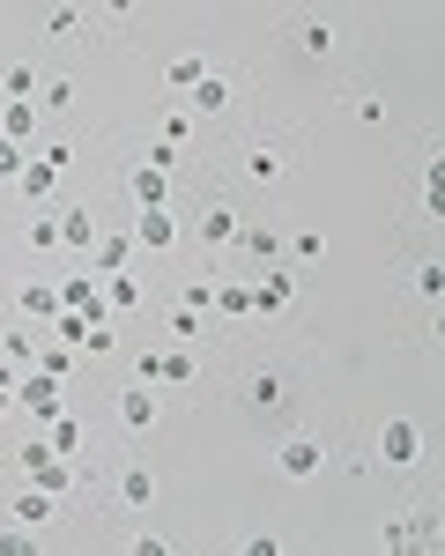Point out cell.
Wrapping results in <instances>:
<instances>
[{
  "label": "cell",
  "instance_id": "cell-1",
  "mask_svg": "<svg viewBox=\"0 0 445 556\" xmlns=\"http://www.w3.org/2000/svg\"><path fill=\"white\" fill-rule=\"evenodd\" d=\"M230 401H238L253 424L290 430V424H297V408L312 401V364H297V356H267V364H253V371H238Z\"/></svg>",
  "mask_w": 445,
  "mask_h": 556
},
{
  "label": "cell",
  "instance_id": "cell-2",
  "mask_svg": "<svg viewBox=\"0 0 445 556\" xmlns=\"http://www.w3.org/2000/svg\"><path fill=\"white\" fill-rule=\"evenodd\" d=\"M297 156H305V134L297 127H275V134H253L238 156H230V172H238V186H282V178L297 172Z\"/></svg>",
  "mask_w": 445,
  "mask_h": 556
},
{
  "label": "cell",
  "instance_id": "cell-3",
  "mask_svg": "<svg viewBox=\"0 0 445 556\" xmlns=\"http://www.w3.org/2000/svg\"><path fill=\"white\" fill-rule=\"evenodd\" d=\"M134 379H141V386H171L164 401H186V393H201V386H208V356H201V342L141 349V356H134Z\"/></svg>",
  "mask_w": 445,
  "mask_h": 556
},
{
  "label": "cell",
  "instance_id": "cell-4",
  "mask_svg": "<svg viewBox=\"0 0 445 556\" xmlns=\"http://www.w3.org/2000/svg\"><path fill=\"white\" fill-rule=\"evenodd\" d=\"M267 468H275V482H297V490H305V482H319V475L334 468V438L312 430V424H290L275 438V460H267Z\"/></svg>",
  "mask_w": 445,
  "mask_h": 556
},
{
  "label": "cell",
  "instance_id": "cell-5",
  "mask_svg": "<svg viewBox=\"0 0 445 556\" xmlns=\"http://www.w3.org/2000/svg\"><path fill=\"white\" fill-rule=\"evenodd\" d=\"M238 238H245V215H238V201H230L223 186H208V193L193 201V253L208 260V275H216L223 253H238Z\"/></svg>",
  "mask_w": 445,
  "mask_h": 556
},
{
  "label": "cell",
  "instance_id": "cell-6",
  "mask_svg": "<svg viewBox=\"0 0 445 556\" xmlns=\"http://www.w3.org/2000/svg\"><path fill=\"white\" fill-rule=\"evenodd\" d=\"M104 497H112V505H119V513H156V505H164V475L149 468V460H141V453H104Z\"/></svg>",
  "mask_w": 445,
  "mask_h": 556
},
{
  "label": "cell",
  "instance_id": "cell-7",
  "mask_svg": "<svg viewBox=\"0 0 445 556\" xmlns=\"http://www.w3.org/2000/svg\"><path fill=\"white\" fill-rule=\"evenodd\" d=\"M245 97H253V75L245 67H208L201 89L186 97V112L193 119H223V112H245Z\"/></svg>",
  "mask_w": 445,
  "mask_h": 556
},
{
  "label": "cell",
  "instance_id": "cell-8",
  "mask_svg": "<svg viewBox=\"0 0 445 556\" xmlns=\"http://www.w3.org/2000/svg\"><path fill=\"white\" fill-rule=\"evenodd\" d=\"M371 468L416 475V468H423V424H416V416H386L379 438H371Z\"/></svg>",
  "mask_w": 445,
  "mask_h": 556
},
{
  "label": "cell",
  "instance_id": "cell-9",
  "mask_svg": "<svg viewBox=\"0 0 445 556\" xmlns=\"http://www.w3.org/2000/svg\"><path fill=\"white\" fill-rule=\"evenodd\" d=\"M171 416V401L156 393V386H141V379H127L119 393H112V424L119 430H134V438H149V430Z\"/></svg>",
  "mask_w": 445,
  "mask_h": 556
},
{
  "label": "cell",
  "instance_id": "cell-10",
  "mask_svg": "<svg viewBox=\"0 0 445 556\" xmlns=\"http://www.w3.org/2000/svg\"><path fill=\"white\" fill-rule=\"evenodd\" d=\"M0 513L23 519V527H38V534H60V497H52V490H38V482L8 490V497H0Z\"/></svg>",
  "mask_w": 445,
  "mask_h": 556
},
{
  "label": "cell",
  "instance_id": "cell-11",
  "mask_svg": "<svg viewBox=\"0 0 445 556\" xmlns=\"http://www.w3.org/2000/svg\"><path fill=\"white\" fill-rule=\"evenodd\" d=\"M394 290H400L408 304H423V312H431V304H438V290H445V260H438V253H416V260L394 275Z\"/></svg>",
  "mask_w": 445,
  "mask_h": 556
},
{
  "label": "cell",
  "instance_id": "cell-12",
  "mask_svg": "<svg viewBox=\"0 0 445 556\" xmlns=\"http://www.w3.org/2000/svg\"><path fill=\"white\" fill-rule=\"evenodd\" d=\"M379 549H394V556H408V549H431V519L416 513V505H394V513L379 519Z\"/></svg>",
  "mask_w": 445,
  "mask_h": 556
},
{
  "label": "cell",
  "instance_id": "cell-13",
  "mask_svg": "<svg viewBox=\"0 0 445 556\" xmlns=\"http://www.w3.org/2000/svg\"><path fill=\"white\" fill-rule=\"evenodd\" d=\"M60 386H67V379H52V371H38V379H15V408L30 416V430H44L60 408H67V401H60Z\"/></svg>",
  "mask_w": 445,
  "mask_h": 556
},
{
  "label": "cell",
  "instance_id": "cell-14",
  "mask_svg": "<svg viewBox=\"0 0 445 556\" xmlns=\"http://www.w3.org/2000/svg\"><path fill=\"white\" fill-rule=\"evenodd\" d=\"M97 238H104L97 201H60V253H89Z\"/></svg>",
  "mask_w": 445,
  "mask_h": 556
},
{
  "label": "cell",
  "instance_id": "cell-15",
  "mask_svg": "<svg viewBox=\"0 0 445 556\" xmlns=\"http://www.w3.org/2000/svg\"><path fill=\"white\" fill-rule=\"evenodd\" d=\"M290 45H297V60H334L342 52V23L334 15H305V23H290Z\"/></svg>",
  "mask_w": 445,
  "mask_h": 556
},
{
  "label": "cell",
  "instance_id": "cell-16",
  "mask_svg": "<svg viewBox=\"0 0 445 556\" xmlns=\"http://www.w3.org/2000/svg\"><path fill=\"white\" fill-rule=\"evenodd\" d=\"M97 298H104L112 319H134V312H149V304H156L149 290H141V275H134V267H127V275H97Z\"/></svg>",
  "mask_w": 445,
  "mask_h": 556
},
{
  "label": "cell",
  "instance_id": "cell-17",
  "mask_svg": "<svg viewBox=\"0 0 445 556\" xmlns=\"http://www.w3.org/2000/svg\"><path fill=\"white\" fill-rule=\"evenodd\" d=\"M134 253H141V245H134V230H127V223H104V238L89 245V267H97V275H127Z\"/></svg>",
  "mask_w": 445,
  "mask_h": 556
},
{
  "label": "cell",
  "instance_id": "cell-18",
  "mask_svg": "<svg viewBox=\"0 0 445 556\" xmlns=\"http://www.w3.org/2000/svg\"><path fill=\"white\" fill-rule=\"evenodd\" d=\"M334 112H349V119H364V127H386V89H371V83H342L334 89Z\"/></svg>",
  "mask_w": 445,
  "mask_h": 556
},
{
  "label": "cell",
  "instance_id": "cell-19",
  "mask_svg": "<svg viewBox=\"0 0 445 556\" xmlns=\"http://www.w3.org/2000/svg\"><path fill=\"white\" fill-rule=\"evenodd\" d=\"M208 67H216V52H208V45H186V52H178L171 67H164V89H171L178 104H186V97L201 89V75H208Z\"/></svg>",
  "mask_w": 445,
  "mask_h": 556
},
{
  "label": "cell",
  "instance_id": "cell-20",
  "mask_svg": "<svg viewBox=\"0 0 445 556\" xmlns=\"http://www.w3.org/2000/svg\"><path fill=\"white\" fill-rule=\"evenodd\" d=\"M127 230H134V245H141V253H171V245H178V215L171 208H141Z\"/></svg>",
  "mask_w": 445,
  "mask_h": 556
},
{
  "label": "cell",
  "instance_id": "cell-21",
  "mask_svg": "<svg viewBox=\"0 0 445 556\" xmlns=\"http://www.w3.org/2000/svg\"><path fill=\"white\" fill-rule=\"evenodd\" d=\"M297 298H305V275H282V267H267L260 290H253V312H290Z\"/></svg>",
  "mask_w": 445,
  "mask_h": 556
},
{
  "label": "cell",
  "instance_id": "cell-22",
  "mask_svg": "<svg viewBox=\"0 0 445 556\" xmlns=\"http://www.w3.org/2000/svg\"><path fill=\"white\" fill-rule=\"evenodd\" d=\"M23 253L60 260V208H30L23 215Z\"/></svg>",
  "mask_w": 445,
  "mask_h": 556
},
{
  "label": "cell",
  "instance_id": "cell-23",
  "mask_svg": "<svg viewBox=\"0 0 445 556\" xmlns=\"http://www.w3.org/2000/svg\"><path fill=\"white\" fill-rule=\"evenodd\" d=\"M44 75L30 67V60H0V104H38Z\"/></svg>",
  "mask_w": 445,
  "mask_h": 556
},
{
  "label": "cell",
  "instance_id": "cell-24",
  "mask_svg": "<svg viewBox=\"0 0 445 556\" xmlns=\"http://www.w3.org/2000/svg\"><path fill=\"white\" fill-rule=\"evenodd\" d=\"M15 193H23V201H30V208H52V201H60V172H52V164H38V156H30V164H23V178H15Z\"/></svg>",
  "mask_w": 445,
  "mask_h": 556
},
{
  "label": "cell",
  "instance_id": "cell-25",
  "mask_svg": "<svg viewBox=\"0 0 445 556\" xmlns=\"http://www.w3.org/2000/svg\"><path fill=\"white\" fill-rule=\"evenodd\" d=\"M15 312H23V319H60V290L38 282V275H23V282H15Z\"/></svg>",
  "mask_w": 445,
  "mask_h": 556
},
{
  "label": "cell",
  "instance_id": "cell-26",
  "mask_svg": "<svg viewBox=\"0 0 445 556\" xmlns=\"http://www.w3.org/2000/svg\"><path fill=\"white\" fill-rule=\"evenodd\" d=\"M193 134H201V119H193L186 104H171V112H156V141H164V149H178V156H193Z\"/></svg>",
  "mask_w": 445,
  "mask_h": 556
},
{
  "label": "cell",
  "instance_id": "cell-27",
  "mask_svg": "<svg viewBox=\"0 0 445 556\" xmlns=\"http://www.w3.org/2000/svg\"><path fill=\"white\" fill-rule=\"evenodd\" d=\"M30 156H38V164H52L60 178H67V172H82V141H75V134H60V127L44 134V141L30 149Z\"/></svg>",
  "mask_w": 445,
  "mask_h": 556
},
{
  "label": "cell",
  "instance_id": "cell-28",
  "mask_svg": "<svg viewBox=\"0 0 445 556\" xmlns=\"http://www.w3.org/2000/svg\"><path fill=\"white\" fill-rule=\"evenodd\" d=\"M75 97H82V89H75V75H44L38 112H44V119H67V112H75Z\"/></svg>",
  "mask_w": 445,
  "mask_h": 556
},
{
  "label": "cell",
  "instance_id": "cell-29",
  "mask_svg": "<svg viewBox=\"0 0 445 556\" xmlns=\"http://www.w3.org/2000/svg\"><path fill=\"white\" fill-rule=\"evenodd\" d=\"M156 319H164V334H171V342H201V312H193V304L164 298V304H156Z\"/></svg>",
  "mask_w": 445,
  "mask_h": 556
},
{
  "label": "cell",
  "instance_id": "cell-30",
  "mask_svg": "<svg viewBox=\"0 0 445 556\" xmlns=\"http://www.w3.org/2000/svg\"><path fill=\"white\" fill-rule=\"evenodd\" d=\"M171 186H178V178H164V172H141V164L127 172V193L141 201V208H164V201H171Z\"/></svg>",
  "mask_w": 445,
  "mask_h": 556
},
{
  "label": "cell",
  "instance_id": "cell-31",
  "mask_svg": "<svg viewBox=\"0 0 445 556\" xmlns=\"http://www.w3.org/2000/svg\"><path fill=\"white\" fill-rule=\"evenodd\" d=\"M238 253H245V260H282V253H290V238H282V230H267V223H245Z\"/></svg>",
  "mask_w": 445,
  "mask_h": 556
},
{
  "label": "cell",
  "instance_id": "cell-32",
  "mask_svg": "<svg viewBox=\"0 0 445 556\" xmlns=\"http://www.w3.org/2000/svg\"><path fill=\"white\" fill-rule=\"evenodd\" d=\"M208 312H223V319H253V282L216 275V304H208Z\"/></svg>",
  "mask_w": 445,
  "mask_h": 556
},
{
  "label": "cell",
  "instance_id": "cell-33",
  "mask_svg": "<svg viewBox=\"0 0 445 556\" xmlns=\"http://www.w3.org/2000/svg\"><path fill=\"white\" fill-rule=\"evenodd\" d=\"M30 134H38V104H0V141H15V149H23Z\"/></svg>",
  "mask_w": 445,
  "mask_h": 556
},
{
  "label": "cell",
  "instance_id": "cell-34",
  "mask_svg": "<svg viewBox=\"0 0 445 556\" xmlns=\"http://www.w3.org/2000/svg\"><path fill=\"white\" fill-rule=\"evenodd\" d=\"M171 298H178V304H193V312H208V304H216V275H208V267H201V275H186Z\"/></svg>",
  "mask_w": 445,
  "mask_h": 556
},
{
  "label": "cell",
  "instance_id": "cell-35",
  "mask_svg": "<svg viewBox=\"0 0 445 556\" xmlns=\"http://www.w3.org/2000/svg\"><path fill=\"white\" fill-rule=\"evenodd\" d=\"M30 549H44L38 527H23V519H15V527H0V556H30Z\"/></svg>",
  "mask_w": 445,
  "mask_h": 556
},
{
  "label": "cell",
  "instance_id": "cell-36",
  "mask_svg": "<svg viewBox=\"0 0 445 556\" xmlns=\"http://www.w3.org/2000/svg\"><path fill=\"white\" fill-rule=\"evenodd\" d=\"M0 349H8V356H15V364H38V334H30V327H8V334H0Z\"/></svg>",
  "mask_w": 445,
  "mask_h": 556
},
{
  "label": "cell",
  "instance_id": "cell-37",
  "mask_svg": "<svg viewBox=\"0 0 445 556\" xmlns=\"http://www.w3.org/2000/svg\"><path fill=\"white\" fill-rule=\"evenodd\" d=\"M290 253H297V267H319V260H327V238H319V230H297Z\"/></svg>",
  "mask_w": 445,
  "mask_h": 556
},
{
  "label": "cell",
  "instance_id": "cell-38",
  "mask_svg": "<svg viewBox=\"0 0 445 556\" xmlns=\"http://www.w3.org/2000/svg\"><path fill=\"white\" fill-rule=\"evenodd\" d=\"M38 371H52V379H75V349H38Z\"/></svg>",
  "mask_w": 445,
  "mask_h": 556
},
{
  "label": "cell",
  "instance_id": "cell-39",
  "mask_svg": "<svg viewBox=\"0 0 445 556\" xmlns=\"http://www.w3.org/2000/svg\"><path fill=\"white\" fill-rule=\"evenodd\" d=\"M44 30H52V38H75V30H82V8H52Z\"/></svg>",
  "mask_w": 445,
  "mask_h": 556
},
{
  "label": "cell",
  "instance_id": "cell-40",
  "mask_svg": "<svg viewBox=\"0 0 445 556\" xmlns=\"http://www.w3.org/2000/svg\"><path fill=\"white\" fill-rule=\"evenodd\" d=\"M23 164H30V156H23L15 141H0V186H8V178H23Z\"/></svg>",
  "mask_w": 445,
  "mask_h": 556
},
{
  "label": "cell",
  "instance_id": "cell-41",
  "mask_svg": "<svg viewBox=\"0 0 445 556\" xmlns=\"http://www.w3.org/2000/svg\"><path fill=\"white\" fill-rule=\"evenodd\" d=\"M15 424V393H0V430Z\"/></svg>",
  "mask_w": 445,
  "mask_h": 556
},
{
  "label": "cell",
  "instance_id": "cell-42",
  "mask_svg": "<svg viewBox=\"0 0 445 556\" xmlns=\"http://www.w3.org/2000/svg\"><path fill=\"white\" fill-rule=\"evenodd\" d=\"M0 393H15V364L8 356H0Z\"/></svg>",
  "mask_w": 445,
  "mask_h": 556
}]
</instances>
